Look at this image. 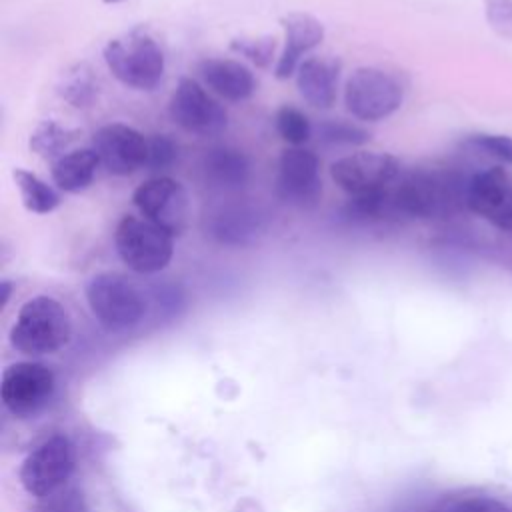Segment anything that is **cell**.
<instances>
[{"mask_svg":"<svg viewBox=\"0 0 512 512\" xmlns=\"http://www.w3.org/2000/svg\"><path fill=\"white\" fill-rule=\"evenodd\" d=\"M466 144L490 154L492 158L504 162V164H512V138L504 136V134H470L466 138Z\"/></svg>","mask_w":512,"mask_h":512,"instance_id":"obj_28","label":"cell"},{"mask_svg":"<svg viewBox=\"0 0 512 512\" xmlns=\"http://www.w3.org/2000/svg\"><path fill=\"white\" fill-rule=\"evenodd\" d=\"M230 50L248 58L258 68H268L274 52H276V38L270 34L264 36H238L230 42Z\"/></svg>","mask_w":512,"mask_h":512,"instance_id":"obj_26","label":"cell"},{"mask_svg":"<svg viewBox=\"0 0 512 512\" xmlns=\"http://www.w3.org/2000/svg\"><path fill=\"white\" fill-rule=\"evenodd\" d=\"M322 194L320 160L302 146L282 150L276 174V196L292 206H312Z\"/></svg>","mask_w":512,"mask_h":512,"instance_id":"obj_12","label":"cell"},{"mask_svg":"<svg viewBox=\"0 0 512 512\" xmlns=\"http://www.w3.org/2000/svg\"><path fill=\"white\" fill-rule=\"evenodd\" d=\"M52 498V496H48ZM44 512H86L82 498L76 492H66L46 502Z\"/></svg>","mask_w":512,"mask_h":512,"instance_id":"obj_31","label":"cell"},{"mask_svg":"<svg viewBox=\"0 0 512 512\" xmlns=\"http://www.w3.org/2000/svg\"><path fill=\"white\" fill-rule=\"evenodd\" d=\"M78 136V128H66L56 120H42L30 132L28 146L36 156L56 162L58 158L70 152L68 148L78 140Z\"/></svg>","mask_w":512,"mask_h":512,"instance_id":"obj_21","label":"cell"},{"mask_svg":"<svg viewBox=\"0 0 512 512\" xmlns=\"http://www.w3.org/2000/svg\"><path fill=\"white\" fill-rule=\"evenodd\" d=\"M204 84L228 102H244L256 90L252 72L238 60L230 58H204L198 64Z\"/></svg>","mask_w":512,"mask_h":512,"instance_id":"obj_18","label":"cell"},{"mask_svg":"<svg viewBox=\"0 0 512 512\" xmlns=\"http://www.w3.org/2000/svg\"><path fill=\"white\" fill-rule=\"evenodd\" d=\"M76 468V450L72 442L56 434L38 444L22 462L20 482L30 496L48 498L62 488Z\"/></svg>","mask_w":512,"mask_h":512,"instance_id":"obj_7","label":"cell"},{"mask_svg":"<svg viewBox=\"0 0 512 512\" xmlns=\"http://www.w3.org/2000/svg\"><path fill=\"white\" fill-rule=\"evenodd\" d=\"M206 184L220 190H238L250 178L248 156L232 146H214L202 158Z\"/></svg>","mask_w":512,"mask_h":512,"instance_id":"obj_19","label":"cell"},{"mask_svg":"<svg viewBox=\"0 0 512 512\" xmlns=\"http://www.w3.org/2000/svg\"><path fill=\"white\" fill-rule=\"evenodd\" d=\"M404 100L402 80L380 66L356 68L344 86V102L352 116L378 122L392 116Z\"/></svg>","mask_w":512,"mask_h":512,"instance_id":"obj_6","label":"cell"},{"mask_svg":"<svg viewBox=\"0 0 512 512\" xmlns=\"http://www.w3.org/2000/svg\"><path fill=\"white\" fill-rule=\"evenodd\" d=\"M54 372L40 362H16L4 368L0 396L4 406L18 418H32L52 400Z\"/></svg>","mask_w":512,"mask_h":512,"instance_id":"obj_8","label":"cell"},{"mask_svg":"<svg viewBox=\"0 0 512 512\" xmlns=\"http://www.w3.org/2000/svg\"><path fill=\"white\" fill-rule=\"evenodd\" d=\"M168 114L182 130L196 136H216L228 126L224 106L214 100L196 80L186 76L178 80L170 96Z\"/></svg>","mask_w":512,"mask_h":512,"instance_id":"obj_11","label":"cell"},{"mask_svg":"<svg viewBox=\"0 0 512 512\" xmlns=\"http://www.w3.org/2000/svg\"><path fill=\"white\" fill-rule=\"evenodd\" d=\"M342 62L334 56H310L296 70V86L314 108H330L338 96Z\"/></svg>","mask_w":512,"mask_h":512,"instance_id":"obj_17","label":"cell"},{"mask_svg":"<svg viewBox=\"0 0 512 512\" xmlns=\"http://www.w3.org/2000/svg\"><path fill=\"white\" fill-rule=\"evenodd\" d=\"M280 26L284 30V50L278 56L274 74L276 78L286 80L298 70L300 58L322 42L324 26L316 16L306 12H290L282 16Z\"/></svg>","mask_w":512,"mask_h":512,"instance_id":"obj_16","label":"cell"},{"mask_svg":"<svg viewBox=\"0 0 512 512\" xmlns=\"http://www.w3.org/2000/svg\"><path fill=\"white\" fill-rule=\"evenodd\" d=\"M274 124H276V132L280 134V138L284 142H288L290 146H302L312 136V124H310L308 116L294 106L278 108Z\"/></svg>","mask_w":512,"mask_h":512,"instance_id":"obj_24","label":"cell"},{"mask_svg":"<svg viewBox=\"0 0 512 512\" xmlns=\"http://www.w3.org/2000/svg\"><path fill=\"white\" fill-rule=\"evenodd\" d=\"M104 4H118V2H124V0H102Z\"/></svg>","mask_w":512,"mask_h":512,"instance_id":"obj_33","label":"cell"},{"mask_svg":"<svg viewBox=\"0 0 512 512\" xmlns=\"http://www.w3.org/2000/svg\"><path fill=\"white\" fill-rule=\"evenodd\" d=\"M452 512H510L500 500L488 496H474L458 502Z\"/></svg>","mask_w":512,"mask_h":512,"instance_id":"obj_30","label":"cell"},{"mask_svg":"<svg viewBox=\"0 0 512 512\" xmlns=\"http://www.w3.org/2000/svg\"><path fill=\"white\" fill-rule=\"evenodd\" d=\"M100 160L92 148H76L52 162V180L58 190L68 194L84 192L96 176Z\"/></svg>","mask_w":512,"mask_h":512,"instance_id":"obj_20","label":"cell"},{"mask_svg":"<svg viewBox=\"0 0 512 512\" xmlns=\"http://www.w3.org/2000/svg\"><path fill=\"white\" fill-rule=\"evenodd\" d=\"M86 302L92 316L108 332H126L146 314V296L120 272L94 274L86 284Z\"/></svg>","mask_w":512,"mask_h":512,"instance_id":"obj_3","label":"cell"},{"mask_svg":"<svg viewBox=\"0 0 512 512\" xmlns=\"http://www.w3.org/2000/svg\"><path fill=\"white\" fill-rule=\"evenodd\" d=\"M98 92V80L94 70L86 62H78L66 68L58 82V94L74 108H86L94 102Z\"/></svg>","mask_w":512,"mask_h":512,"instance_id":"obj_23","label":"cell"},{"mask_svg":"<svg viewBox=\"0 0 512 512\" xmlns=\"http://www.w3.org/2000/svg\"><path fill=\"white\" fill-rule=\"evenodd\" d=\"M464 204L500 230H512V182L502 166L476 172L466 182Z\"/></svg>","mask_w":512,"mask_h":512,"instance_id":"obj_13","label":"cell"},{"mask_svg":"<svg viewBox=\"0 0 512 512\" xmlns=\"http://www.w3.org/2000/svg\"><path fill=\"white\" fill-rule=\"evenodd\" d=\"M114 246L120 260L136 274L162 272L174 256V236L144 216H122Z\"/></svg>","mask_w":512,"mask_h":512,"instance_id":"obj_5","label":"cell"},{"mask_svg":"<svg viewBox=\"0 0 512 512\" xmlns=\"http://www.w3.org/2000/svg\"><path fill=\"white\" fill-rule=\"evenodd\" d=\"M262 214L246 202H228L214 208L206 218V232L224 246H248L262 232Z\"/></svg>","mask_w":512,"mask_h":512,"instance_id":"obj_15","label":"cell"},{"mask_svg":"<svg viewBox=\"0 0 512 512\" xmlns=\"http://www.w3.org/2000/svg\"><path fill=\"white\" fill-rule=\"evenodd\" d=\"M488 26L504 40H512V0H484Z\"/></svg>","mask_w":512,"mask_h":512,"instance_id":"obj_29","label":"cell"},{"mask_svg":"<svg viewBox=\"0 0 512 512\" xmlns=\"http://www.w3.org/2000/svg\"><path fill=\"white\" fill-rule=\"evenodd\" d=\"M132 202L140 216L164 228L172 236H180L190 220V198L186 188L170 178L156 176L142 182L132 192Z\"/></svg>","mask_w":512,"mask_h":512,"instance_id":"obj_9","label":"cell"},{"mask_svg":"<svg viewBox=\"0 0 512 512\" xmlns=\"http://www.w3.org/2000/svg\"><path fill=\"white\" fill-rule=\"evenodd\" d=\"M146 162L148 170H164L170 168L178 158V144L168 134H152L146 136Z\"/></svg>","mask_w":512,"mask_h":512,"instance_id":"obj_27","label":"cell"},{"mask_svg":"<svg viewBox=\"0 0 512 512\" xmlns=\"http://www.w3.org/2000/svg\"><path fill=\"white\" fill-rule=\"evenodd\" d=\"M400 162L386 152L360 150L332 162V180L352 196H366L388 188L400 176Z\"/></svg>","mask_w":512,"mask_h":512,"instance_id":"obj_10","label":"cell"},{"mask_svg":"<svg viewBox=\"0 0 512 512\" xmlns=\"http://www.w3.org/2000/svg\"><path fill=\"white\" fill-rule=\"evenodd\" d=\"M102 54L110 74L128 88L152 90L164 76V52L142 30H132L110 40Z\"/></svg>","mask_w":512,"mask_h":512,"instance_id":"obj_4","label":"cell"},{"mask_svg":"<svg viewBox=\"0 0 512 512\" xmlns=\"http://www.w3.org/2000/svg\"><path fill=\"white\" fill-rule=\"evenodd\" d=\"M10 292H12V284L8 280H2L0 282V306H6V302L10 298Z\"/></svg>","mask_w":512,"mask_h":512,"instance_id":"obj_32","label":"cell"},{"mask_svg":"<svg viewBox=\"0 0 512 512\" xmlns=\"http://www.w3.org/2000/svg\"><path fill=\"white\" fill-rule=\"evenodd\" d=\"M148 138L128 124H106L94 132L92 150L100 166L114 176H130L146 162Z\"/></svg>","mask_w":512,"mask_h":512,"instance_id":"obj_14","label":"cell"},{"mask_svg":"<svg viewBox=\"0 0 512 512\" xmlns=\"http://www.w3.org/2000/svg\"><path fill=\"white\" fill-rule=\"evenodd\" d=\"M72 336V320L62 302L52 296H34L22 304L10 328V344L28 356L52 354Z\"/></svg>","mask_w":512,"mask_h":512,"instance_id":"obj_2","label":"cell"},{"mask_svg":"<svg viewBox=\"0 0 512 512\" xmlns=\"http://www.w3.org/2000/svg\"><path fill=\"white\" fill-rule=\"evenodd\" d=\"M14 184L18 188L22 206L32 212V214H50L60 206V196L58 192L46 184L42 178L36 174L24 170V168H14L12 170Z\"/></svg>","mask_w":512,"mask_h":512,"instance_id":"obj_22","label":"cell"},{"mask_svg":"<svg viewBox=\"0 0 512 512\" xmlns=\"http://www.w3.org/2000/svg\"><path fill=\"white\" fill-rule=\"evenodd\" d=\"M466 184L442 168H414L386 188L388 206L394 220L402 218H438L450 214L460 202L464 204Z\"/></svg>","mask_w":512,"mask_h":512,"instance_id":"obj_1","label":"cell"},{"mask_svg":"<svg viewBox=\"0 0 512 512\" xmlns=\"http://www.w3.org/2000/svg\"><path fill=\"white\" fill-rule=\"evenodd\" d=\"M320 140L332 146H360L370 140V132L360 128L358 124L346 120H324L318 126Z\"/></svg>","mask_w":512,"mask_h":512,"instance_id":"obj_25","label":"cell"}]
</instances>
